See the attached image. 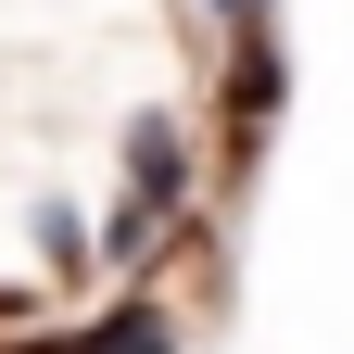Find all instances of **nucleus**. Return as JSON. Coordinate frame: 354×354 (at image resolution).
I'll list each match as a JSON object with an SVG mask.
<instances>
[{
  "label": "nucleus",
  "instance_id": "3",
  "mask_svg": "<svg viewBox=\"0 0 354 354\" xmlns=\"http://www.w3.org/2000/svg\"><path fill=\"white\" fill-rule=\"evenodd\" d=\"M127 190L165 203V215H190L203 190V165H190V127H165V114H127Z\"/></svg>",
  "mask_w": 354,
  "mask_h": 354
},
{
  "label": "nucleus",
  "instance_id": "5",
  "mask_svg": "<svg viewBox=\"0 0 354 354\" xmlns=\"http://www.w3.org/2000/svg\"><path fill=\"white\" fill-rule=\"evenodd\" d=\"M203 13H215V26L241 38V26H279V0H203Z\"/></svg>",
  "mask_w": 354,
  "mask_h": 354
},
{
  "label": "nucleus",
  "instance_id": "1",
  "mask_svg": "<svg viewBox=\"0 0 354 354\" xmlns=\"http://www.w3.org/2000/svg\"><path fill=\"white\" fill-rule=\"evenodd\" d=\"M177 342H190L177 304L127 291V304H102V317H76V329H38V342H13V354H177Z\"/></svg>",
  "mask_w": 354,
  "mask_h": 354
},
{
  "label": "nucleus",
  "instance_id": "2",
  "mask_svg": "<svg viewBox=\"0 0 354 354\" xmlns=\"http://www.w3.org/2000/svg\"><path fill=\"white\" fill-rule=\"evenodd\" d=\"M279 102H291L279 26H241V51H228V165H253V140L279 127Z\"/></svg>",
  "mask_w": 354,
  "mask_h": 354
},
{
  "label": "nucleus",
  "instance_id": "4",
  "mask_svg": "<svg viewBox=\"0 0 354 354\" xmlns=\"http://www.w3.org/2000/svg\"><path fill=\"white\" fill-rule=\"evenodd\" d=\"M26 241H38V266H64V279H76V266H88V215H76V203H38Z\"/></svg>",
  "mask_w": 354,
  "mask_h": 354
}]
</instances>
